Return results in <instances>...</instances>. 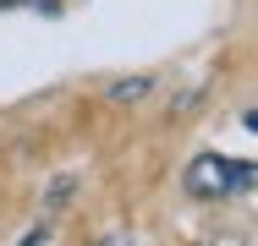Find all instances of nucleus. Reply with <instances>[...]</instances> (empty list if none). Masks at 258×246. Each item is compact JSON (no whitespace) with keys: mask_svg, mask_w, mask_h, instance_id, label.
I'll return each instance as SVG.
<instances>
[{"mask_svg":"<svg viewBox=\"0 0 258 246\" xmlns=\"http://www.w3.org/2000/svg\"><path fill=\"white\" fill-rule=\"evenodd\" d=\"M181 186L192 197H236V192H258V164H236V159H225V153H198L192 164H187V175H181Z\"/></svg>","mask_w":258,"mask_h":246,"instance_id":"obj_1","label":"nucleus"},{"mask_svg":"<svg viewBox=\"0 0 258 246\" xmlns=\"http://www.w3.org/2000/svg\"><path fill=\"white\" fill-rule=\"evenodd\" d=\"M149 88H154V77H121V82H110V98L115 104H138Z\"/></svg>","mask_w":258,"mask_h":246,"instance_id":"obj_2","label":"nucleus"},{"mask_svg":"<svg viewBox=\"0 0 258 246\" xmlns=\"http://www.w3.org/2000/svg\"><path fill=\"white\" fill-rule=\"evenodd\" d=\"M72 192H77V175H55V181H50V208H60Z\"/></svg>","mask_w":258,"mask_h":246,"instance_id":"obj_3","label":"nucleus"},{"mask_svg":"<svg viewBox=\"0 0 258 246\" xmlns=\"http://www.w3.org/2000/svg\"><path fill=\"white\" fill-rule=\"evenodd\" d=\"M44 241H50V219H44V224H33V230L22 235V246H44Z\"/></svg>","mask_w":258,"mask_h":246,"instance_id":"obj_4","label":"nucleus"},{"mask_svg":"<svg viewBox=\"0 0 258 246\" xmlns=\"http://www.w3.org/2000/svg\"><path fill=\"white\" fill-rule=\"evenodd\" d=\"M99 246H132V235H126V230H110V235H104Z\"/></svg>","mask_w":258,"mask_h":246,"instance_id":"obj_5","label":"nucleus"},{"mask_svg":"<svg viewBox=\"0 0 258 246\" xmlns=\"http://www.w3.org/2000/svg\"><path fill=\"white\" fill-rule=\"evenodd\" d=\"M242 126H247V132H258V109H247V115H242Z\"/></svg>","mask_w":258,"mask_h":246,"instance_id":"obj_6","label":"nucleus"},{"mask_svg":"<svg viewBox=\"0 0 258 246\" xmlns=\"http://www.w3.org/2000/svg\"><path fill=\"white\" fill-rule=\"evenodd\" d=\"M209 246H242V241H209Z\"/></svg>","mask_w":258,"mask_h":246,"instance_id":"obj_7","label":"nucleus"}]
</instances>
